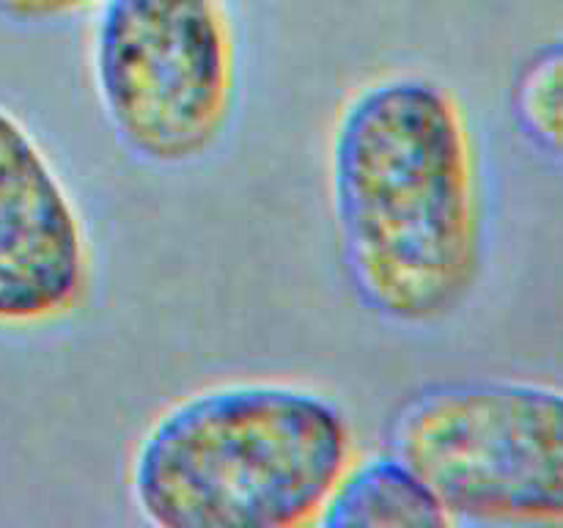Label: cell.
Wrapping results in <instances>:
<instances>
[{
    "mask_svg": "<svg viewBox=\"0 0 563 528\" xmlns=\"http://www.w3.org/2000/svg\"><path fill=\"white\" fill-rule=\"evenodd\" d=\"M330 204L363 308L405 328L454 317L482 275L471 130L454 94L421 75L363 86L330 138Z\"/></svg>",
    "mask_w": 563,
    "mask_h": 528,
    "instance_id": "cell-1",
    "label": "cell"
},
{
    "mask_svg": "<svg viewBox=\"0 0 563 528\" xmlns=\"http://www.w3.org/2000/svg\"><path fill=\"white\" fill-rule=\"evenodd\" d=\"M352 462L350 421L324 394L225 383L154 418L132 454L130 495L157 528H302Z\"/></svg>",
    "mask_w": 563,
    "mask_h": 528,
    "instance_id": "cell-2",
    "label": "cell"
},
{
    "mask_svg": "<svg viewBox=\"0 0 563 528\" xmlns=\"http://www.w3.org/2000/svg\"><path fill=\"white\" fill-rule=\"evenodd\" d=\"M385 451L423 479L451 522L563 526V388L443 380L412 391Z\"/></svg>",
    "mask_w": 563,
    "mask_h": 528,
    "instance_id": "cell-3",
    "label": "cell"
},
{
    "mask_svg": "<svg viewBox=\"0 0 563 528\" xmlns=\"http://www.w3.org/2000/svg\"><path fill=\"white\" fill-rule=\"evenodd\" d=\"M99 105L148 165H190L218 146L236 91L223 0H102L91 36Z\"/></svg>",
    "mask_w": 563,
    "mask_h": 528,
    "instance_id": "cell-4",
    "label": "cell"
},
{
    "mask_svg": "<svg viewBox=\"0 0 563 528\" xmlns=\"http://www.w3.org/2000/svg\"><path fill=\"white\" fill-rule=\"evenodd\" d=\"M88 237L58 168L0 102V330L69 317L88 286Z\"/></svg>",
    "mask_w": 563,
    "mask_h": 528,
    "instance_id": "cell-5",
    "label": "cell"
},
{
    "mask_svg": "<svg viewBox=\"0 0 563 528\" xmlns=\"http://www.w3.org/2000/svg\"><path fill=\"white\" fill-rule=\"evenodd\" d=\"M319 522L328 528L454 526L423 479L390 451L352 462Z\"/></svg>",
    "mask_w": 563,
    "mask_h": 528,
    "instance_id": "cell-6",
    "label": "cell"
},
{
    "mask_svg": "<svg viewBox=\"0 0 563 528\" xmlns=\"http://www.w3.org/2000/svg\"><path fill=\"white\" fill-rule=\"evenodd\" d=\"M511 113L528 141L563 168V38L522 61L511 82Z\"/></svg>",
    "mask_w": 563,
    "mask_h": 528,
    "instance_id": "cell-7",
    "label": "cell"
},
{
    "mask_svg": "<svg viewBox=\"0 0 563 528\" xmlns=\"http://www.w3.org/2000/svg\"><path fill=\"white\" fill-rule=\"evenodd\" d=\"M99 3L102 0H0V22L16 28H44Z\"/></svg>",
    "mask_w": 563,
    "mask_h": 528,
    "instance_id": "cell-8",
    "label": "cell"
}]
</instances>
